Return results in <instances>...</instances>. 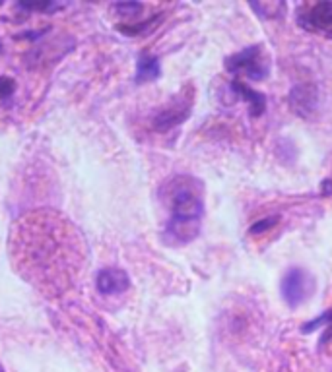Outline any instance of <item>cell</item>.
<instances>
[{
    "mask_svg": "<svg viewBox=\"0 0 332 372\" xmlns=\"http://www.w3.org/2000/svg\"><path fill=\"white\" fill-rule=\"evenodd\" d=\"M169 208V221L165 227V237L173 245H187L198 237L200 223L204 217L202 192L195 179L175 177L163 186V194Z\"/></svg>",
    "mask_w": 332,
    "mask_h": 372,
    "instance_id": "cell-1",
    "label": "cell"
},
{
    "mask_svg": "<svg viewBox=\"0 0 332 372\" xmlns=\"http://www.w3.org/2000/svg\"><path fill=\"white\" fill-rule=\"evenodd\" d=\"M226 70L231 74H247L251 79H264L270 72V60L264 55L263 47L251 45L226 58Z\"/></svg>",
    "mask_w": 332,
    "mask_h": 372,
    "instance_id": "cell-2",
    "label": "cell"
},
{
    "mask_svg": "<svg viewBox=\"0 0 332 372\" xmlns=\"http://www.w3.org/2000/svg\"><path fill=\"white\" fill-rule=\"evenodd\" d=\"M313 291V280L309 277V273L301 268H289L282 280V295L287 306L296 308L301 303H305V299L309 297Z\"/></svg>",
    "mask_w": 332,
    "mask_h": 372,
    "instance_id": "cell-3",
    "label": "cell"
},
{
    "mask_svg": "<svg viewBox=\"0 0 332 372\" xmlns=\"http://www.w3.org/2000/svg\"><path fill=\"white\" fill-rule=\"evenodd\" d=\"M299 25L311 34H324L332 37V0L317 2L309 10L301 12Z\"/></svg>",
    "mask_w": 332,
    "mask_h": 372,
    "instance_id": "cell-4",
    "label": "cell"
},
{
    "mask_svg": "<svg viewBox=\"0 0 332 372\" xmlns=\"http://www.w3.org/2000/svg\"><path fill=\"white\" fill-rule=\"evenodd\" d=\"M191 109L193 105L189 99H173L169 105H165L156 113L152 121V128L156 132H169L171 128L181 126L191 116Z\"/></svg>",
    "mask_w": 332,
    "mask_h": 372,
    "instance_id": "cell-5",
    "label": "cell"
},
{
    "mask_svg": "<svg viewBox=\"0 0 332 372\" xmlns=\"http://www.w3.org/2000/svg\"><path fill=\"white\" fill-rule=\"evenodd\" d=\"M287 103L292 107V111L301 116V119H311L317 113V105H319V90L313 84H298L294 86L289 95H287Z\"/></svg>",
    "mask_w": 332,
    "mask_h": 372,
    "instance_id": "cell-6",
    "label": "cell"
},
{
    "mask_svg": "<svg viewBox=\"0 0 332 372\" xmlns=\"http://www.w3.org/2000/svg\"><path fill=\"white\" fill-rule=\"evenodd\" d=\"M97 291L102 295H117L125 293L130 287V277L121 268H104L97 273Z\"/></svg>",
    "mask_w": 332,
    "mask_h": 372,
    "instance_id": "cell-7",
    "label": "cell"
},
{
    "mask_svg": "<svg viewBox=\"0 0 332 372\" xmlns=\"http://www.w3.org/2000/svg\"><path fill=\"white\" fill-rule=\"evenodd\" d=\"M231 91L243 99V101L249 105V113L251 116H261L264 113V109H266V97H264L261 91H254L252 88H249L245 82H241V79H231Z\"/></svg>",
    "mask_w": 332,
    "mask_h": 372,
    "instance_id": "cell-8",
    "label": "cell"
},
{
    "mask_svg": "<svg viewBox=\"0 0 332 372\" xmlns=\"http://www.w3.org/2000/svg\"><path fill=\"white\" fill-rule=\"evenodd\" d=\"M161 64L160 58L150 55V53H142L138 57L137 62V84H148L154 79L160 78Z\"/></svg>",
    "mask_w": 332,
    "mask_h": 372,
    "instance_id": "cell-9",
    "label": "cell"
},
{
    "mask_svg": "<svg viewBox=\"0 0 332 372\" xmlns=\"http://www.w3.org/2000/svg\"><path fill=\"white\" fill-rule=\"evenodd\" d=\"M251 10L259 14L261 20H278L284 16V12L287 10L286 2H280V0H270V2H251L249 4Z\"/></svg>",
    "mask_w": 332,
    "mask_h": 372,
    "instance_id": "cell-10",
    "label": "cell"
},
{
    "mask_svg": "<svg viewBox=\"0 0 332 372\" xmlns=\"http://www.w3.org/2000/svg\"><path fill=\"white\" fill-rule=\"evenodd\" d=\"M319 326H327V332H324V336H322V339H321L322 343L331 341L332 339V308L331 310H327L322 316H319V318H315V320L307 322L305 326L301 327V332H303V334H311V332H315Z\"/></svg>",
    "mask_w": 332,
    "mask_h": 372,
    "instance_id": "cell-11",
    "label": "cell"
},
{
    "mask_svg": "<svg viewBox=\"0 0 332 372\" xmlns=\"http://www.w3.org/2000/svg\"><path fill=\"white\" fill-rule=\"evenodd\" d=\"M280 221V217L278 215H272V217H264V219H261V221H257L254 225L249 229V233L251 235H263V233H266V231H270L272 227L276 225Z\"/></svg>",
    "mask_w": 332,
    "mask_h": 372,
    "instance_id": "cell-12",
    "label": "cell"
},
{
    "mask_svg": "<svg viewBox=\"0 0 332 372\" xmlns=\"http://www.w3.org/2000/svg\"><path fill=\"white\" fill-rule=\"evenodd\" d=\"M115 10L119 12L121 16H125V18H132V16H138L142 12V4H138V2H119V4H115Z\"/></svg>",
    "mask_w": 332,
    "mask_h": 372,
    "instance_id": "cell-13",
    "label": "cell"
},
{
    "mask_svg": "<svg viewBox=\"0 0 332 372\" xmlns=\"http://www.w3.org/2000/svg\"><path fill=\"white\" fill-rule=\"evenodd\" d=\"M158 20H160V14H158L156 18H152V20L146 23H140V25H121L119 29H121V34L137 35V34H140V32H148L152 25H156V22H158Z\"/></svg>",
    "mask_w": 332,
    "mask_h": 372,
    "instance_id": "cell-14",
    "label": "cell"
},
{
    "mask_svg": "<svg viewBox=\"0 0 332 372\" xmlns=\"http://www.w3.org/2000/svg\"><path fill=\"white\" fill-rule=\"evenodd\" d=\"M16 90V82L8 76H0V99H8Z\"/></svg>",
    "mask_w": 332,
    "mask_h": 372,
    "instance_id": "cell-15",
    "label": "cell"
},
{
    "mask_svg": "<svg viewBox=\"0 0 332 372\" xmlns=\"http://www.w3.org/2000/svg\"><path fill=\"white\" fill-rule=\"evenodd\" d=\"M22 6L23 8H29V10H43V12L62 8V4H51V2H41V4H22Z\"/></svg>",
    "mask_w": 332,
    "mask_h": 372,
    "instance_id": "cell-16",
    "label": "cell"
},
{
    "mask_svg": "<svg viewBox=\"0 0 332 372\" xmlns=\"http://www.w3.org/2000/svg\"><path fill=\"white\" fill-rule=\"evenodd\" d=\"M322 186H324L322 194H324V196H331V194H332V181H324V182H322Z\"/></svg>",
    "mask_w": 332,
    "mask_h": 372,
    "instance_id": "cell-17",
    "label": "cell"
},
{
    "mask_svg": "<svg viewBox=\"0 0 332 372\" xmlns=\"http://www.w3.org/2000/svg\"><path fill=\"white\" fill-rule=\"evenodd\" d=\"M0 372H4V367H2V364H0Z\"/></svg>",
    "mask_w": 332,
    "mask_h": 372,
    "instance_id": "cell-18",
    "label": "cell"
},
{
    "mask_svg": "<svg viewBox=\"0 0 332 372\" xmlns=\"http://www.w3.org/2000/svg\"><path fill=\"white\" fill-rule=\"evenodd\" d=\"M0 51H2V43H0Z\"/></svg>",
    "mask_w": 332,
    "mask_h": 372,
    "instance_id": "cell-19",
    "label": "cell"
}]
</instances>
